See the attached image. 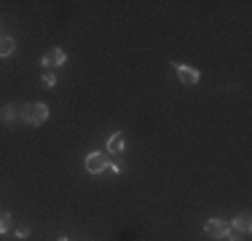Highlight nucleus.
Wrapping results in <instances>:
<instances>
[{
    "instance_id": "nucleus-1",
    "label": "nucleus",
    "mask_w": 252,
    "mask_h": 241,
    "mask_svg": "<svg viewBox=\"0 0 252 241\" xmlns=\"http://www.w3.org/2000/svg\"><path fill=\"white\" fill-rule=\"evenodd\" d=\"M19 118L30 126H40L49 120V105H43V102H30V105L19 107Z\"/></svg>"
},
{
    "instance_id": "nucleus-2",
    "label": "nucleus",
    "mask_w": 252,
    "mask_h": 241,
    "mask_svg": "<svg viewBox=\"0 0 252 241\" xmlns=\"http://www.w3.org/2000/svg\"><path fill=\"white\" fill-rule=\"evenodd\" d=\"M107 153H102V150H94V153H89L86 155V161H83V166H86V172L89 174H102L107 169Z\"/></svg>"
},
{
    "instance_id": "nucleus-3",
    "label": "nucleus",
    "mask_w": 252,
    "mask_h": 241,
    "mask_svg": "<svg viewBox=\"0 0 252 241\" xmlns=\"http://www.w3.org/2000/svg\"><path fill=\"white\" fill-rule=\"evenodd\" d=\"M228 231H231V225H228L225 220H220V217H209V220L204 222V233H207L209 239H225Z\"/></svg>"
},
{
    "instance_id": "nucleus-4",
    "label": "nucleus",
    "mask_w": 252,
    "mask_h": 241,
    "mask_svg": "<svg viewBox=\"0 0 252 241\" xmlns=\"http://www.w3.org/2000/svg\"><path fill=\"white\" fill-rule=\"evenodd\" d=\"M64 62H67V54H64V48H51L46 57H40V67H43V70L64 67Z\"/></svg>"
},
{
    "instance_id": "nucleus-5",
    "label": "nucleus",
    "mask_w": 252,
    "mask_h": 241,
    "mask_svg": "<svg viewBox=\"0 0 252 241\" xmlns=\"http://www.w3.org/2000/svg\"><path fill=\"white\" fill-rule=\"evenodd\" d=\"M175 70H177V78L185 86H196V83L201 81V72L196 67H190V64H175Z\"/></svg>"
},
{
    "instance_id": "nucleus-6",
    "label": "nucleus",
    "mask_w": 252,
    "mask_h": 241,
    "mask_svg": "<svg viewBox=\"0 0 252 241\" xmlns=\"http://www.w3.org/2000/svg\"><path fill=\"white\" fill-rule=\"evenodd\" d=\"M233 231H239V233H250L252 231V214L250 212H242L239 217H233Z\"/></svg>"
},
{
    "instance_id": "nucleus-7",
    "label": "nucleus",
    "mask_w": 252,
    "mask_h": 241,
    "mask_svg": "<svg viewBox=\"0 0 252 241\" xmlns=\"http://www.w3.org/2000/svg\"><path fill=\"white\" fill-rule=\"evenodd\" d=\"M124 148H126V137L121 131H113V134L107 137V153H121Z\"/></svg>"
},
{
    "instance_id": "nucleus-8",
    "label": "nucleus",
    "mask_w": 252,
    "mask_h": 241,
    "mask_svg": "<svg viewBox=\"0 0 252 241\" xmlns=\"http://www.w3.org/2000/svg\"><path fill=\"white\" fill-rule=\"evenodd\" d=\"M16 48V40L11 35H0V57H11Z\"/></svg>"
},
{
    "instance_id": "nucleus-9",
    "label": "nucleus",
    "mask_w": 252,
    "mask_h": 241,
    "mask_svg": "<svg viewBox=\"0 0 252 241\" xmlns=\"http://www.w3.org/2000/svg\"><path fill=\"white\" fill-rule=\"evenodd\" d=\"M0 118H3L5 123H11V120H16V118H19V107H16V105H5L3 110H0Z\"/></svg>"
},
{
    "instance_id": "nucleus-10",
    "label": "nucleus",
    "mask_w": 252,
    "mask_h": 241,
    "mask_svg": "<svg viewBox=\"0 0 252 241\" xmlns=\"http://www.w3.org/2000/svg\"><path fill=\"white\" fill-rule=\"evenodd\" d=\"M11 228H14V217H11L8 212H3V214H0V236H5Z\"/></svg>"
},
{
    "instance_id": "nucleus-11",
    "label": "nucleus",
    "mask_w": 252,
    "mask_h": 241,
    "mask_svg": "<svg viewBox=\"0 0 252 241\" xmlns=\"http://www.w3.org/2000/svg\"><path fill=\"white\" fill-rule=\"evenodd\" d=\"M43 83H46V86H54V83H57V75H54L51 70H46L43 72Z\"/></svg>"
},
{
    "instance_id": "nucleus-12",
    "label": "nucleus",
    "mask_w": 252,
    "mask_h": 241,
    "mask_svg": "<svg viewBox=\"0 0 252 241\" xmlns=\"http://www.w3.org/2000/svg\"><path fill=\"white\" fill-rule=\"evenodd\" d=\"M16 239H19V241H22V239H30V228H27V225L16 228Z\"/></svg>"
},
{
    "instance_id": "nucleus-13",
    "label": "nucleus",
    "mask_w": 252,
    "mask_h": 241,
    "mask_svg": "<svg viewBox=\"0 0 252 241\" xmlns=\"http://www.w3.org/2000/svg\"><path fill=\"white\" fill-rule=\"evenodd\" d=\"M225 241H239V233L236 231H228L225 233Z\"/></svg>"
},
{
    "instance_id": "nucleus-14",
    "label": "nucleus",
    "mask_w": 252,
    "mask_h": 241,
    "mask_svg": "<svg viewBox=\"0 0 252 241\" xmlns=\"http://www.w3.org/2000/svg\"><path fill=\"white\" fill-rule=\"evenodd\" d=\"M57 241H70V239H67V236H59V239H57Z\"/></svg>"
}]
</instances>
